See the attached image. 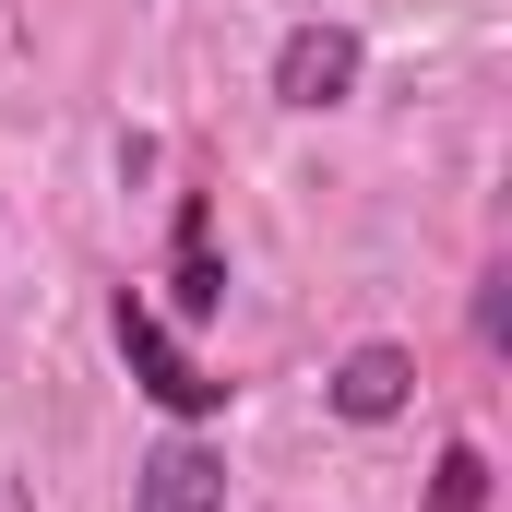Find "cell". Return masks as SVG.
I'll list each match as a JSON object with an SVG mask.
<instances>
[{"label":"cell","mask_w":512,"mask_h":512,"mask_svg":"<svg viewBox=\"0 0 512 512\" xmlns=\"http://www.w3.org/2000/svg\"><path fill=\"white\" fill-rule=\"evenodd\" d=\"M131 512H227V453L203 429H167L143 465H131Z\"/></svg>","instance_id":"obj_5"},{"label":"cell","mask_w":512,"mask_h":512,"mask_svg":"<svg viewBox=\"0 0 512 512\" xmlns=\"http://www.w3.org/2000/svg\"><path fill=\"white\" fill-rule=\"evenodd\" d=\"M108 346H120L131 393H143L167 429H215V417L239 405V382H227V370H215V358H203V346H191L143 286H108Z\"/></svg>","instance_id":"obj_1"},{"label":"cell","mask_w":512,"mask_h":512,"mask_svg":"<svg viewBox=\"0 0 512 512\" xmlns=\"http://www.w3.org/2000/svg\"><path fill=\"white\" fill-rule=\"evenodd\" d=\"M179 334L227 310V251H215V191H179L167 203V298H155Z\"/></svg>","instance_id":"obj_3"},{"label":"cell","mask_w":512,"mask_h":512,"mask_svg":"<svg viewBox=\"0 0 512 512\" xmlns=\"http://www.w3.org/2000/svg\"><path fill=\"white\" fill-rule=\"evenodd\" d=\"M322 405H334L346 429H393V417L417 405V346H393V334H370V346H346V358L322 370Z\"/></svg>","instance_id":"obj_4"},{"label":"cell","mask_w":512,"mask_h":512,"mask_svg":"<svg viewBox=\"0 0 512 512\" xmlns=\"http://www.w3.org/2000/svg\"><path fill=\"white\" fill-rule=\"evenodd\" d=\"M477 346H489V358L512 346V274H477Z\"/></svg>","instance_id":"obj_7"},{"label":"cell","mask_w":512,"mask_h":512,"mask_svg":"<svg viewBox=\"0 0 512 512\" xmlns=\"http://www.w3.org/2000/svg\"><path fill=\"white\" fill-rule=\"evenodd\" d=\"M0 12H12V0H0Z\"/></svg>","instance_id":"obj_8"},{"label":"cell","mask_w":512,"mask_h":512,"mask_svg":"<svg viewBox=\"0 0 512 512\" xmlns=\"http://www.w3.org/2000/svg\"><path fill=\"white\" fill-rule=\"evenodd\" d=\"M358 84H370V36H358V24L310 12V24H286V36H274V72H262V96H274L286 120H334Z\"/></svg>","instance_id":"obj_2"},{"label":"cell","mask_w":512,"mask_h":512,"mask_svg":"<svg viewBox=\"0 0 512 512\" xmlns=\"http://www.w3.org/2000/svg\"><path fill=\"white\" fill-rule=\"evenodd\" d=\"M429 512H489V453L453 429L441 441V465H429Z\"/></svg>","instance_id":"obj_6"}]
</instances>
